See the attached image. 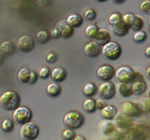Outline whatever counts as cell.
I'll list each match as a JSON object with an SVG mask.
<instances>
[{
	"label": "cell",
	"instance_id": "1",
	"mask_svg": "<svg viewBox=\"0 0 150 140\" xmlns=\"http://www.w3.org/2000/svg\"><path fill=\"white\" fill-rule=\"evenodd\" d=\"M115 76L119 83H131L133 81L144 80V77L142 74L139 72H135L134 70L128 66V65H123L115 71Z\"/></svg>",
	"mask_w": 150,
	"mask_h": 140
},
{
	"label": "cell",
	"instance_id": "2",
	"mask_svg": "<svg viewBox=\"0 0 150 140\" xmlns=\"http://www.w3.org/2000/svg\"><path fill=\"white\" fill-rule=\"evenodd\" d=\"M20 104L21 97L14 91H7L0 95V106L5 110H14L20 106Z\"/></svg>",
	"mask_w": 150,
	"mask_h": 140
},
{
	"label": "cell",
	"instance_id": "3",
	"mask_svg": "<svg viewBox=\"0 0 150 140\" xmlns=\"http://www.w3.org/2000/svg\"><path fill=\"white\" fill-rule=\"evenodd\" d=\"M63 123L69 129H79L84 123V116L76 110H70L63 117Z\"/></svg>",
	"mask_w": 150,
	"mask_h": 140
},
{
	"label": "cell",
	"instance_id": "4",
	"mask_svg": "<svg viewBox=\"0 0 150 140\" xmlns=\"http://www.w3.org/2000/svg\"><path fill=\"white\" fill-rule=\"evenodd\" d=\"M100 52L108 60L115 61L118 59L122 54L121 46L115 41H109L100 49Z\"/></svg>",
	"mask_w": 150,
	"mask_h": 140
},
{
	"label": "cell",
	"instance_id": "5",
	"mask_svg": "<svg viewBox=\"0 0 150 140\" xmlns=\"http://www.w3.org/2000/svg\"><path fill=\"white\" fill-rule=\"evenodd\" d=\"M32 117H33V113L29 107L25 106H19L17 108L13 110L12 120L17 124L23 125L31 121Z\"/></svg>",
	"mask_w": 150,
	"mask_h": 140
},
{
	"label": "cell",
	"instance_id": "6",
	"mask_svg": "<svg viewBox=\"0 0 150 140\" xmlns=\"http://www.w3.org/2000/svg\"><path fill=\"white\" fill-rule=\"evenodd\" d=\"M40 134V128L37 123L29 121L21 126L20 136L23 140H35Z\"/></svg>",
	"mask_w": 150,
	"mask_h": 140
},
{
	"label": "cell",
	"instance_id": "7",
	"mask_svg": "<svg viewBox=\"0 0 150 140\" xmlns=\"http://www.w3.org/2000/svg\"><path fill=\"white\" fill-rule=\"evenodd\" d=\"M97 92L101 99L111 100L115 95V86L111 81H103L97 88Z\"/></svg>",
	"mask_w": 150,
	"mask_h": 140
},
{
	"label": "cell",
	"instance_id": "8",
	"mask_svg": "<svg viewBox=\"0 0 150 140\" xmlns=\"http://www.w3.org/2000/svg\"><path fill=\"white\" fill-rule=\"evenodd\" d=\"M120 110L122 113L130 117V118H140L143 114L137 104L131 101H125L122 103L120 106Z\"/></svg>",
	"mask_w": 150,
	"mask_h": 140
},
{
	"label": "cell",
	"instance_id": "9",
	"mask_svg": "<svg viewBox=\"0 0 150 140\" xmlns=\"http://www.w3.org/2000/svg\"><path fill=\"white\" fill-rule=\"evenodd\" d=\"M16 45L17 48L23 52H30L35 48V41L30 36L23 35L18 38Z\"/></svg>",
	"mask_w": 150,
	"mask_h": 140
},
{
	"label": "cell",
	"instance_id": "10",
	"mask_svg": "<svg viewBox=\"0 0 150 140\" xmlns=\"http://www.w3.org/2000/svg\"><path fill=\"white\" fill-rule=\"evenodd\" d=\"M54 28L57 31L58 36L60 37H63V38H69L74 34V29L69 24H68L66 20L58 21L56 22Z\"/></svg>",
	"mask_w": 150,
	"mask_h": 140
},
{
	"label": "cell",
	"instance_id": "11",
	"mask_svg": "<svg viewBox=\"0 0 150 140\" xmlns=\"http://www.w3.org/2000/svg\"><path fill=\"white\" fill-rule=\"evenodd\" d=\"M115 76V68L110 64H102L97 70V77L100 80L109 81Z\"/></svg>",
	"mask_w": 150,
	"mask_h": 140
},
{
	"label": "cell",
	"instance_id": "12",
	"mask_svg": "<svg viewBox=\"0 0 150 140\" xmlns=\"http://www.w3.org/2000/svg\"><path fill=\"white\" fill-rule=\"evenodd\" d=\"M101 47L95 41H89L83 47V52L89 58H96L100 53Z\"/></svg>",
	"mask_w": 150,
	"mask_h": 140
},
{
	"label": "cell",
	"instance_id": "13",
	"mask_svg": "<svg viewBox=\"0 0 150 140\" xmlns=\"http://www.w3.org/2000/svg\"><path fill=\"white\" fill-rule=\"evenodd\" d=\"M115 125H117V127H119L120 129H128L133 124L132 119L130 117L125 115L124 113H117L116 116L115 117Z\"/></svg>",
	"mask_w": 150,
	"mask_h": 140
},
{
	"label": "cell",
	"instance_id": "14",
	"mask_svg": "<svg viewBox=\"0 0 150 140\" xmlns=\"http://www.w3.org/2000/svg\"><path fill=\"white\" fill-rule=\"evenodd\" d=\"M16 50L15 44L11 40H4L0 43V52L4 56H11Z\"/></svg>",
	"mask_w": 150,
	"mask_h": 140
},
{
	"label": "cell",
	"instance_id": "15",
	"mask_svg": "<svg viewBox=\"0 0 150 140\" xmlns=\"http://www.w3.org/2000/svg\"><path fill=\"white\" fill-rule=\"evenodd\" d=\"M50 76L55 83H58V82H63L67 78L68 74L65 68L55 67L54 69H53V71H51Z\"/></svg>",
	"mask_w": 150,
	"mask_h": 140
},
{
	"label": "cell",
	"instance_id": "16",
	"mask_svg": "<svg viewBox=\"0 0 150 140\" xmlns=\"http://www.w3.org/2000/svg\"><path fill=\"white\" fill-rule=\"evenodd\" d=\"M117 114V109L114 106H105L100 109V117L104 120H112Z\"/></svg>",
	"mask_w": 150,
	"mask_h": 140
},
{
	"label": "cell",
	"instance_id": "17",
	"mask_svg": "<svg viewBox=\"0 0 150 140\" xmlns=\"http://www.w3.org/2000/svg\"><path fill=\"white\" fill-rule=\"evenodd\" d=\"M130 89H131V92H132V94L142 95L145 92V91H146L147 85L144 80L133 81V82H131Z\"/></svg>",
	"mask_w": 150,
	"mask_h": 140
},
{
	"label": "cell",
	"instance_id": "18",
	"mask_svg": "<svg viewBox=\"0 0 150 140\" xmlns=\"http://www.w3.org/2000/svg\"><path fill=\"white\" fill-rule=\"evenodd\" d=\"M94 41L100 46H103L106 44L107 42L111 41V35L106 29H100L98 32V34L95 37Z\"/></svg>",
	"mask_w": 150,
	"mask_h": 140
},
{
	"label": "cell",
	"instance_id": "19",
	"mask_svg": "<svg viewBox=\"0 0 150 140\" xmlns=\"http://www.w3.org/2000/svg\"><path fill=\"white\" fill-rule=\"evenodd\" d=\"M66 22H67L68 24H69L73 28V29L74 28H78L80 26H82L83 23V17L80 15V14H77V13L70 14V15L68 16V18L66 19Z\"/></svg>",
	"mask_w": 150,
	"mask_h": 140
},
{
	"label": "cell",
	"instance_id": "20",
	"mask_svg": "<svg viewBox=\"0 0 150 140\" xmlns=\"http://www.w3.org/2000/svg\"><path fill=\"white\" fill-rule=\"evenodd\" d=\"M100 129L103 134L109 136L115 132V124L112 120H103L100 123Z\"/></svg>",
	"mask_w": 150,
	"mask_h": 140
},
{
	"label": "cell",
	"instance_id": "21",
	"mask_svg": "<svg viewBox=\"0 0 150 140\" xmlns=\"http://www.w3.org/2000/svg\"><path fill=\"white\" fill-rule=\"evenodd\" d=\"M112 32H114L115 35L118 36H124L129 33V27L121 20L119 22H117L115 25L112 26Z\"/></svg>",
	"mask_w": 150,
	"mask_h": 140
},
{
	"label": "cell",
	"instance_id": "22",
	"mask_svg": "<svg viewBox=\"0 0 150 140\" xmlns=\"http://www.w3.org/2000/svg\"><path fill=\"white\" fill-rule=\"evenodd\" d=\"M61 92H62V89L55 82L50 83L46 87V93L50 97H57L61 94Z\"/></svg>",
	"mask_w": 150,
	"mask_h": 140
},
{
	"label": "cell",
	"instance_id": "23",
	"mask_svg": "<svg viewBox=\"0 0 150 140\" xmlns=\"http://www.w3.org/2000/svg\"><path fill=\"white\" fill-rule=\"evenodd\" d=\"M137 106L142 113H149L150 111V98L148 96L141 97L137 102Z\"/></svg>",
	"mask_w": 150,
	"mask_h": 140
},
{
	"label": "cell",
	"instance_id": "24",
	"mask_svg": "<svg viewBox=\"0 0 150 140\" xmlns=\"http://www.w3.org/2000/svg\"><path fill=\"white\" fill-rule=\"evenodd\" d=\"M30 72L31 70L27 67H23L17 73V79L21 83H28L30 78Z\"/></svg>",
	"mask_w": 150,
	"mask_h": 140
},
{
	"label": "cell",
	"instance_id": "25",
	"mask_svg": "<svg viewBox=\"0 0 150 140\" xmlns=\"http://www.w3.org/2000/svg\"><path fill=\"white\" fill-rule=\"evenodd\" d=\"M116 88H117V91L119 92V94L123 97H130L132 95L130 85L128 83H119Z\"/></svg>",
	"mask_w": 150,
	"mask_h": 140
},
{
	"label": "cell",
	"instance_id": "26",
	"mask_svg": "<svg viewBox=\"0 0 150 140\" xmlns=\"http://www.w3.org/2000/svg\"><path fill=\"white\" fill-rule=\"evenodd\" d=\"M97 92V86L94 83H86V85L83 88V93L84 96H86L87 98H91L94 96Z\"/></svg>",
	"mask_w": 150,
	"mask_h": 140
},
{
	"label": "cell",
	"instance_id": "27",
	"mask_svg": "<svg viewBox=\"0 0 150 140\" xmlns=\"http://www.w3.org/2000/svg\"><path fill=\"white\" fill-rule=\"evenodd\" d=\"M98 30H100V28H98L96 24H90L86 28V30H84V36H86L88 39L94 40L98 34Z\"/></svg>",
	"mask_w": 150,
	"mask_h": 140
},
{
	"label": "cell",
	"instance_id": "28",
	"mask_svg": "<svg viewBox=\"0 0 150 140\" xmlns=\"http://www.w3.org/2000/svg\"><path fill=\"white\" fill-rule=\"evenodd\" d=\"M83 108L86 113H93L96 110V102L92 98H87L83 103Z\"/></svg>",
	"mask_w": 150,
	"mask_h": 140
},
{
	"label": "cell",
	"instance_id": "29",
	"mask_svg": "<svg viewBox=\"0 0 150 140\" xmlns=\"http://www.w3.org/2000/svg\"><path fill=\"white\" fill-rule=\"evenodd\" d=\"M144 21L143 19L138 15H135L134 20L131 22V24L129 25V29H132L133 31H140L143 29L144 27Z\"/></svg>",
	"mask_w": 150,
	"mask_h": 140
},
{
	"label": "cell",
	"instance_id": "30",
	"mask_svg": "<svg viewBox=\"0 0 150 140\" xmlns=\"http://www.w3.org/2000/svg\"><path fill=\"white\" fill-rule=\"evenodd\" d=\"M14 129V121L11 119H5L1 123V130L5 133H11Z\"/></svg>",
	"mask_w": 150,
	"mask_h": 140
},
{
	"label": "cell",
	"instance_id": "31",
	"mask_svg": "<svg viewBox=\"0 0 150 140\" xmlns=\"http://www.w3.org/2000/svg\"><path fill=\"white\" fill-rule=\"evenodd\" d=\"M50 39V34L48 31L46 30H40L38 32L37 34V40L40 42V44H44L46 42H48Z\"/></svg>",
	"mask_w": 150,
	"mask_h": 140
},
{
	"label": "cell",
	"instance_id": "32",
	"mask_svg": "<svg viewBox=\"0 0 150 140\" xmlns=\"http://www.w3.org/2000/svg\"><path fill=\"white\" fill-rule=\"evenodd\" d=\"M122 20V15L119 12H112L111 13L109 17H108V22L112 26L115 25L117 22H119Z\"/></svg>",
	"mask_w": 150,
	"mask_h": 140
},
{
	"label": "cell",
	"instance_id": "33",
	"mask_svg": "<svg viewBox=\"0 0 150 140\" xmlns=\"http://www.w3.org/2000/svg\"><path fill=\"white\" fill-rule=\"evenodd\" d=\"M147 38V35L144 30L136 31L135 34L133 35V40L136 43H143Z\"/></svg>",
	"mask_w": 150,
	"mask_h": 140
},
{
	"label": "cell",
	"instance_id": "34",
	"mask_svg": "<svg viewBox=\"0 0 150 140\" xmlns=\"http://www.w3.org/2000/svg\"><path fill=\"white\" fill-rule=\"evenodd\" d=\"M75 133L72 129H65L62 134H61V137H62L63 140H72L74 137H75Z\"/></svg>",
	"mask_w": 150,
	"mask_h": 140
},
{
	"label": "cell",
	"instance_id": "35",
	"mask_svg": "<svg viewBox=\"0 0 150 140\" xmlns=\"http://www.w3.org/2000/svg\"><path fill=\"white\" fill-rule=\"evenodd\" d=\"M84 18L88 21H93L97 18V13L93 8H88L84 11Z\"/></svg>",
	"mask_w": 150,
	"mask_h": 140
},
{
	"label": "cell",
	"instance_id": "36",
	"mask_svg": "<svg viewBox=\"0 0 150 140\" xmlns=\"http://www.w3.org/2000/svg\"><path fill=\"white\" fill-rule=\"evenodd\" d=\"M140 10L143 13L148 14L150 11V2L149 0H144V1L140 4Z\"/></svg>",
	"mask_w": 150,
	"mask_h": 140
},
{
	"label": "cell",
	"instance_id": "37",
	"mask_svg": "<svg viewBox=\"0 0 150 140\" xmlns=\"http://www.w3.org/2000/svg\"><path fill=\"white\" fill-rule=\"evenodd\" d=\"M135 15L132 13H126L125 15L122 16V21H123L129 27V25L131 24V22L134 20Z\"/></svg>",
	"mask_w": 150,
	"mask_h": 140
},
{
	"label": "cell",
	"instance_id": "38",
	"mask_svg": "<svg viewBox=\"0 0 150 140\" xmlns=\"http://www.w3.org/2000/svg\"><path fill=\"white\" fill-rule=\"evenodd\" d=\"M50 75H51V70H50L49 67H47V66L41 67L40 69V71H39V77L41 78H49Z\"/></svg>",
	"mask_w": 150,
	"mask_h": 140
},
{
	"label": "cell",
	"instance_id": "39",
	"mask_svg": "<svg viewBox=\"0 0 150 140\" xmlns=\"http://www.w3.org/2000/svg\"><path fill=\"white\" fill-rule=\"evenodd\" d=\"M46 62L49 63V64H54L56 62V60H57V54L55 52H53V51H51L48 54L46 55Z\"/></svg>",
	"mask_w": 150,
	"mask_h": 140
},
{
	"label": "cell",
	"instance_id": "40",
	"mask_svg": "<svg viewBox=\"0 0 150 140\" xmlns=\"http://www.w3.org/2000/svg\"><path fill=\"white\" fill-rule=\"evenodd\" d=\"M35 3L40 8H46L51 4V0H35Z\"/></svg>",
	"mask_w": 150,
	"mask_h": 140
},
{
	"label": "cell",
	"instance_id": "41",
	"mask_svg": "<svg viewBox=\"0 0 150 140\" xmlns=\"http://www.w3.org/2000/svg\"><path fill=\"white\" fill-rule=\"evenodd\" d=\"M37 80H38V74L35 71H31L30 72V78H29V81H28V83L34 84Z\"/></svg>",
	"mask_w": 150,
	"mask_h": 140
},
{
	"label": "cell",
	"instance_id": "42",
	"mask_svg": "<svg viewBox=\"0 0 150 140\" xmlns=\"http://www.w3.org/2000/svg\"><path fill=\"white\" fill-rule=\"evenodd\" d=\"M95 102H96V109L98 108L100 110L106 106V104L102 100H95Z\"/></svg>",
	"mask_w": 150,
	"mask_h": 140
},
{
	"label": "cell",
	"instance_id": "43",
	"mask_svg": "<svg viewBox=\"0 0 150 140\" xmlns=\"http://www.w3.org/2000/svg\"><path fill=\"white\" fill-rule=\"evenodd\" d=\"M50 36H52V37H53V38H57V37H59V36H58V33H57V31H56L55 28H54V29L51 31Z\"/></svg>",
	"mask_w": 150,
	"mask_h": 140
},
{
	"label": "cell",
	"instance_id": "44",
	"mask_svg": "<svg viewBox=\"0 0 150 140\" xmlns=\"http://www.w3.org/2000/svg\"><path fill=\"white\" fill-rule=\"evenodd\" d=\"M72 140H86V138L84 136H83V135L78 134V135H75V137Z\"/></svg>",
	"mask_w": 150,
	"mask_h": 140
},
{
	"label": "cell",
	"instance_id": "45",
	"mask_svg": "<svg viewBox=\"0 0 150 140\" xmlns=\"http://www.w3.org/2000/svg\"><path fill=\"white\" fill-rule=\"evenodd\" d=\"M4 62H5V56L0 52V66L4 64Z\"/></svg>",
	"mask_w": 150,
	"mask_h": 140
},
{
	"label": "cell",
	"instance_id": "46",
	"mask_svg": "<svg viewBox=\"0 0 150 140\" xmlns=\"http://www.w3.org/2000/svg\"><path fill=\"white\" fill-rule=\"evenodd\" d=\"M149 70H150V66L148 65V66L146 67V69H145V75H146V78H150V75H149Z\"/></svg>",
	"mask_w": 150,
	"mask_h": 140
},
{
	"label": "cell",
	"instance_id": "47",
	"mask_svg": "<svg viewBox=\"0 0 150 140\" xmlns=\"http://www.w3.org/2000/svg\"><path fill=\"white\" fill-rule=\"evenodd\" d=\"M145 56L146 57H150V47H147L146 49H145Z\"/></svg>",
	"mask_w": 150,
	"mask_h": 140
},
{
	"label": "cell",
	"instance_id": "48",
	"mask_svg": "<svg viewBox=\"0 0 150 140\" xmlns=\"http://www.w3.org/2000/svg\"><path fill=\"white\" fill-rule=\"evenodd\" d=\"M112 1L115 4H122V3H124L126 0H112Z\"/></svg>",
	"mask_w": 150,
	"mask_h": 140
},
{
	"label": "cell",
	"instance_id": "49",
	"mask_svg": "<svg viewBox=\"0 0 150 140\" xmlns=\"http://www.w3.org/2000/svg\"><path fill=\"white\" fill-rule=\"evenodd\" d=\"M95 1H97V2H100V3H102V2H105V1H107V0H95Z\"/></svg>",
	"mask_w": 150,
	"mask_h": 140
}]
</instances>
